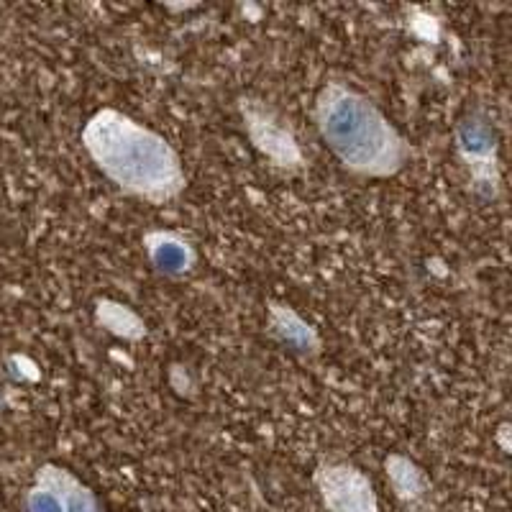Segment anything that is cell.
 <instances>
[{
    "label": "cell",
    "mask_w": 512,
    "mask_h": 512,
    "mask_svg": "<svg viewBox=\"0 0 512 512\" xmlns=\"http://www.w3.org/2000/svg\"><path fill=\"white\" fill-rule=\"evenodd\" d=\"M146 251L152 256L154 267L159 272L169 274V277H177V274H185L187 269L195 264V251L187 241H182L175 233H149L146 236Z\"/></svg>",
    "instance_id": "4"
},
{
    "label": "cell",
    "mask_w": 512,
    "mask_h": 512,
    "mask_svg": "<svg viewBox=\"0 0 512 512\" xmlns=\"http://www.w3.org/2000/svg\"><path fill=\"white\" fill-rule=\"evenodd\" d=\"M315 121L328 149L354 175L392 177L408 162L410 146L400 131L372 100L341 82L320 90Z\"/></svg>",
    "instance_id": "2"
},
{
    "label": "cell",
    "mask_w": 512,
    "mask_h": 512,
    "mask_svg": "<svg viewBox=\"0 0 512 512\" xmlns=\"http://www.w3.org/2000/svg\"><path fill=\"white\" fill-rule=\"evenodd\" d=\"M328 512H377L372 482L349 464H326L315 474Z\"/></svg>",
    "instance_id": "3"
},
{
    "label": "cell",
    "mask_w": 512,
    "mask_h": 512,
    "mask_svg": "<svg viewBox=\"0 0 512 512\" xmlns=\"http://www.w3.org/2000/svg\"><path fill=\"white\" fill-rule=\"evenodd\" d=\"M82 146L113 185L154 205L175 200L187 185L172 144L116 108H103L85 123Z\"/></svg>",
    "instance_id": "1"
},
{
    "label": "cell",
    "mask_w": 512,
    "mask_h": 512,
    "mask_svg": "<svg viewBox=\"0 0 512 512\" xmlns=\"http://www.w3.org/2000/svg\"><path fill=\"white\" fill-rule=\"evenodd\" d=\"M249 131L251 136H254L256 146H259L262 152H267L274 162H280L282 167H287V164L300 159L292 136L285 134L280 126H274V123L267 121L264 116H249Z\"/></svg>",
    "instance_id": "5"
},
{
    "label": "cell",
    "mask_w": 512,
    "mask_h": 512,
    "mask_svg": "<svg viewBox=\"0 0 512 512\" xmlns=\"http://www.w3.org/2000/svg\"><path fill=\"white\" fill-rule=\"evenodd\" d=\"M272 328L285 344L297 346L300 351H308L318 346V338H315L313 328L305 326L303 320L297 318L292 310L272 308Z\"/></svg>",
    "instance_id": "6"
},
{
    "label": "cell",
    "mask_w": 512,
    "mask_h": 512,
    "mask_svg": "<svg viewBox=\"0 0 512 512\" xmlns=\"http://www.w3.org/2000/svg\"><path fill=\"white\" fill-rule=\"evenodd\" d=\"M98 320L108 328V331L116 333V336H123V338L144 336V323H141L131 310L123 308V305L103 300V303H98Z\"/></svg>",
    "instance_id": "7"
}]
</instances>
